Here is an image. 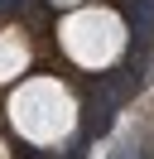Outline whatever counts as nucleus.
Listing matches in <instances>:
<instances>
[{"instance_id": "1", "label": "nucleus", "mask_w": 154, "mask_h": 159, "mask_svg": "<svg viewBox=\"0 0 154 159\" xmlns=\"http://www.w3.org/2000/svg\"><path fill=\"white\" fill-rule=\"evenodd\" d=\"M15 5H19V0H0V10H15Z\"/></svg>"}]
</instances>
